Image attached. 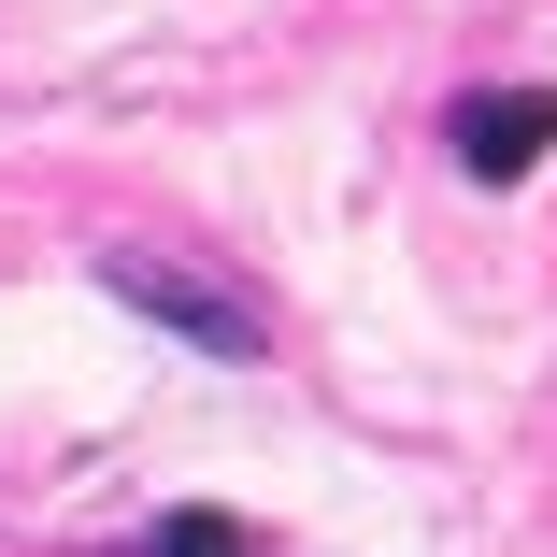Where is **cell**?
Instances as JSON below:
<instances>
[{
	"mask_svg": "<svg viewBox=\"0 0 557 557\" xmlns=\"http://www.w3.org/2000/svg\"><path fill=\"white\" fill-rule=\"evenodd\" d=\"M100 286H115L129 314H158L172 329V344H200V358H272V314L244 300V286H214V272H186V258H158V244H115V258H100Z\"/></svg>",
	"mask_w": 557,
	"mask_h": 557,
	"instance_id": "6da1fadb",
	"label": "cell"
},
{
	"mask_svg": "<svg viewBox=\"0 0 557 557\" xmlns=\"http://www.w3.org/2000/svg\"><path fill=\"white\" fill-rule=\"evenodd\" d=\"M557 158V86H472L458 100V172L472 186H529Z\"/></svg>",
	"mask_w": 557,
	"mask_h": 557,
	"instance_id": "7a4b0ae2",
	"label": "cell"
},
{
	"mask_svg": "<svg viewBox=\"0 0 557 557\" xmlns=\"http://www.w3.org/2000/svg\"><path fill=\"white\" fill-rule=\"evenodd\" d=\"M129 557H244V529H230V515H158Z\"/></svg>",
	"mask_w": 557,
	"mask_h": 557,
	"instance_id": "3957f363",
	"label": "cell"
}]
</instances>
